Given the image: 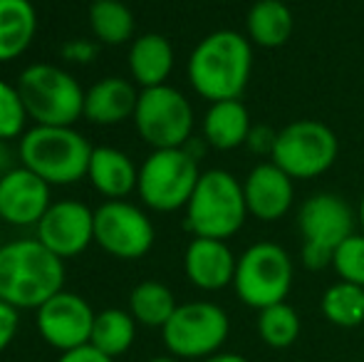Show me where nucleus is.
<instances>
[{"label":"nucleus","instance_id":"nucleus-1","mask_svg":"<svg viewBox=\"0 0 364 362\" xmlns=\"http://www.w3.org/2000/svg\"><path fill=\"white\" fill-rule=\"evenodd\" d=\"M188 82L208 102L240 100L253 75V43L238 30L208 33L188 58Z\"/></svg>","mask_w":364,"mask_h":362},{"label":"nucleus","instance_id":"nucleus-2","mask_svg":"<svg viewBox=\"0 0 364 362\" xmlns=\"http://www.w3.org/2000/svg\"><path fill=\"white\" fill-rule=\"evenodd\" d=\"M65 285V263L38 238L0 246V300L18 310H38Z\"/></svg>","mask_w":364,"mask_h":362},{"label":"nucleus","instance_id":"nucleus-3","mask_svg":"<svg viewBox=\"0 0 364 362\" xmlns=\"http://www.w3.org/2000/svg\"><path fill=\"white\" fill-rule=\"evenodd\" d=\"M92 144L73 127L35 124L20 137L18 154L25 169L50 186H68L87 176Z\"/></svg>","mask_w":364,"mask_h":362},{"label":"nucleus","instance_id":"nucleus-4","mask_svg":"<svg viewBox=\"0 0 364 362\" xmlns=\"http://www.w3.org/2000/svg\"><path fill=\"white\" fill-rule=\"evenodd\" d=\"M248 218L243 181L225 169L201 171L196 188L186 203V228L198 238L228 241Z\"/></svg>","mask_w":364,"mask_h":362},{"label":"nucleus","instance_id":"nucleus-5","mask_svg":"<svg viewBox=\"0 0 364 362\" xmlns=\"http://www.w3.org/2000/svg\"><path fill=\"white\" fill-rule=\"evenodd\" d=\"M18 92L28 117L43 127H73L85 117V92L80 82L50 63H35L20 73Z\"/></svg>","mask_w":364,"mask_h":362},{"label":"nucleus","instance_id":"nucleus-6","mask_svg":"<svg viewBox=\"0 0 364 362\" xmlns=\"http://www.w3.org/2000/svg\"><path fill=\"white\" fill-rule=\"evenodd\" d=\"M297 228L302 236V263L310 271L332 266L337 246L357 231V213L332 191H320L305 198L297 211Z\"/></svg>","mask_w":364,"mask_h":362},{"label":"nucleus","instance_id":"nucleus-7","mask_svg":"<svg viewBox=\"0 0 364 362\" xmlns=\"http://www.w3.org/2000/svg\"><path fill=\"white\" fill-rule=\"evenodd\" d=\"M295 266L290 253L275 241H258L238 256L233 290L240 303L253 310L285 303L290 295Z\"/></svg>","mask_w":364,"mask_h":362},{"label":"nucleus","instance_id":"nucleus-8","mask_svg":"<svg viewBox=\"0 0 364 362\" xmlns=\"http://www.w3.org/2000/svg\"><path fill=\"white\" fill-rule=\"evenodd\" d=\"M198 179H201L198 159L186 147L154 149L139 166L136 191L151 211L168 213L186 208Z\"/></svg>","mask_w":364,"mask_h":362},{"label":"nucleus","instance_id":"nucleus-9","mask_svg":"<svg viewBox=\"0 0 364 362\" xmlns=\"http://www.w3.org/2000/svg\"><path fill=\"white\" fill-rule=\"evenodd\" d=\"M230 333V320L220 305L208 300H191L173 310L161 328L168 355L178 360H206L220 353Z\"/></svg>","mask_w":364,"mask_h":362},{"label":"nucleus","instance_id":"nucleus-10","mask_svg":"<svg viewBox=\"0 0 364 362\" xmlns=\"http://www.w3.org/2000/svg\"><path fill=\"white\" fill-rule=\"evenodd\" d=\"M340 156V139L327 124L317 119H295L278 129L270 161L295 181H310L335 166Z\"/></svg>","mask_w":364,"mask_h":362},{"label":"nucleus","instance_id":"nucleus-11","mask_svg":"<svg viewBox=\"0 0 364 362\" xmlns=\"http://www.w3.org/2000/svg\"><path fill=\"white\" fill-rule=\"evenodd\" d=\"M139 137L154 149H178L191 142L193 110L191 102L171 85H159L139 92L134 110Z\"/></svg>","mask_w":364,"mask_h":362},{"label":"nucleus","instance_id":"nucleus-12","mask_svg":"<svg viewBox=\"0 0 364 362\" xmlns=\"http://www.w3.org/2000/svg\"><path fill=\"white\" fill-rule=\"evenodd\" d=\"M154 238L156 231L151 218L124 198H112L95 211L97 246L119 261L144 258L151 251Z\"/></svg>","mask_w":364,"mask_h":362},{"label":"nucleus","instance_id":"nucleus-13","mask_svg":"<svg viewBox=\"0 0 364 362\" xmlns=\"http://www.w3.org/2000/svg\"><path fill=\"white\" fill-rule=\"evenodd\" d=\"M95 318V310L82 295L60 290L38 308V330L45 343L60 353H68L90 345Z\"/></svg>","mask_w":364,"mask_h":362},{"label":"nucleus","instance_id":"nucleus-14","mask_svg":"<svg viewBox=\"0 0 364 362\" xmlns=\"http://www.w3.org/2000/svg\"><path fill=\"white\" fill-rule=\"evenodd\" d=\"M38 241L65 258H75L95 241V211L82 201H55L38 223Z\"/></svg>","mask_w":364,"mask_h":362},{"label":"nucleus","instance_id":"nucleus-15","mask_svg":"<svg viewBox=\"0 0 364 362\" xmlns=\"http://www.w3.org/2000/svg\"><path fill=\"white\" fill-rule=\"evenodd\" d=\"M50 203V183L25 166L0 176V218L10 226H38Z\"/></svg>","mask_w":364,"mask_h":362},{"label":"nucleus","instance_id":"nucleus-16","mask_svg":"<svg viewBox=\"0 0 364 362\" xmlns=\"http://www.w3.org/2000/svg\"><path fill=\"white\" fill-rule=\"evenodd\" d=\"M248 216L263 223H275L292 208L295 201V179L285 174L275 161H260L248 171L243 181Z\"/></svg>","mask_w":364,"mask_h":362},{"label":"nucleus","instance_id":"nucleus-17","mask_svg":"<svg viewBox=\"0 0 364 362\" xmlns=\"http://www.w3.org/2000/svg\"><path fill=\"white\" fill-rule=\"evenodd\" d=\"M235 263H238V256H233L228 243L218 241V238L193 236L183 253L186 278L198 290H208V293L233 285Z\"/></svg>","mask_w":364,"mask_h":362},{"label":"nucleus","instance_id":"nucleus-18","mask_svg":"<svg viewBox=\"0 0 364 362\" xmlns=\"http://www.w3.org/2000/svg\"><path fill=\"white\" fill-rule=\"evenodd\" d=\"M139 92L124 78H105L85 92V117L92 124H122L134 117Z\"/></svg>","mask_w":364,"mask_h":362},{"label":"nucleus","instance_id":"nucleus-19","mask_svg":"<svg viewBox=\"0 0 364 362\" xmlns=\"http://www.w3.org/2000/svg\"><path fill=\"white\" fill-rule=\"evenodd\" d=\"M250 129H253V122L243 100L211 102L203 117V142L218 151H233L238 147H245Z\"/></svg>","mask_w":364,"mask_h":362},{"label":"nucleus","instance_id":"nucleus-20","mask_svg":"<svg viewBox=\"0 0 364 362\" xmlns=\"http://www.w3.org/2000/svg\"><path fill=\"white\" fill-rule=\"evenodd\" d=\"M87 179L112 201V198H124L134 191L139 183V169L124 151L114 149V147H97L92 151Z\"/></svg>","mask_w":364,"mask_h":362},{"label":"nucleus","instance_id":"nucleus-21","mask_svg":"<svg viewBox=\"0 0 364 362\" xmlns=\"http://www.w3.org/2000/svg\"><path fill=\"white\" fill-rule=\"evenodd\" d=\"M295 18L283 0H255L245 15V38L265 50L283 48L292 38Z\"/></svg>","mask_w":364,"mask_h":362},{"label":"nucleus","instance_id":"nucleus-22","mask_svg":"<svg viewBox=\"0 0 364 362\" xmlns=\"http://www.w3.org/2000/svg\"><path fill=\"white\" fill-rule=\"evenodd\" d=\"M173 70V48L168 38L159 33H146L132 43L129 48V73L141 87L166 85Z\"/></svg>","mask_w":364,"mask_h":362},{"label":"nucleus","instance_id":"nucleus-23","mask_svg":"<svg viewBox=\"0 0 364 362\" xmlns=\"http://www.w3.org/2000/svg\"><path fill=\"white\" fill-rule=\"evenodd\" d=\"M38 33V13L30 0H0V63L20 58Z\"/></svg>","mask_w":364,"mask_h":362},{"label":"nucleus","instance_id":"nucleus-24","mask_svg":"<svg viewBox=\"0 0 364 362\" xmlns=\"http://www.w3.org/2000/svg\"><path fill=\"white\" fill-rule=\"evenodd\" d=\"M134 338L136 320L132 318V313L119 308H107L97 313L90 345H95L100 353L109 355V358H119L134 345Z\"/></svg>","mask_w":364,"mask_h":362},{"label":"nucleus","instance_id":"nucleus-25","mask_svg":"<svg viewBox=\"0 0 364 362\" xmlns=\"http://www.w3.org/2000/svg\"><path fill=\"white\" fill-rule=\"evenodd\" d=\"M178 308L171 288L159 280H144L129 295V313L139 325L146 328H164L173 310Z\"/></svg>","mask_w":364,"mask_h":362},{"label":"nucleus","instance_id":"nucleus-26","mask_svg":"<svg viewBox=\"0 0 364 362\" xmlns=\"http://www.w3.org/2000/svg\"><path fill=\"white\" fill-rule=\"evenodd\" d=\"M90 28L105 45H124L134 35V13L124 0H105L90 5Z\"/></svg>","mask_w":364,"mask_h":362},{"label":"nucleus","instance_id":"nucleus-27","mask_svg":"<svg viewBox=\"0 0 364 362\" xmlns=\"http://www.w3.org/2000/svg\"><path fill=\"white\" fill-rule=\"evenodd\" d=\"M320 310L337 328H357L364 323V288L347 280H337L322 293Z\"/></svg>","mask_w":364,"mask_h":362},{"label":"nucleus","instance_id":"nucleus-28","mask_svg":"<svg viewBox=\"0 0 364 362\" xmlns=\"http://www.w3.org/2000/svg\"><path fill=\"white\" fill-rule=\"evenodd\" d=\"M255 325H258L260 340L273 350H288L290 345L297 343L302 330L300 315L288 300L258 310V323Z\"/></svg>","mask_w":364,"mask_h":362},{"label":"nucleus","instance_id":"nucleus-29","mask_svg":"<svg viewBox=\"0 0 364 362\" xmlns=\"http://www.w3.org/2000/svg\"><path fill=\"white\" fill-rule=\"evenodd\" d=\"M330 268L340 275V280H347V283H355L364 288V233L362 231H355L350 238H345L337 246Z\"/></svg>","mask_w":364,"mask_h":362},{"label":"nucleus","instance_id":"nucleus-30","mask_svg":"<svg viewBox=\"0 0 364 362\" xmlns=\"http://www.w3.org/2000/svg\"><path fill=\"white\" fill-rule=\"evenodd\" d=\"M25 122H28V110H25L18 87L0 80V142L23 134Z\"/></svg>","mask_w":364,"mask_h":362},{"label":"nucleus","instance_id":"nucleus-31","mask_svg":"<svg viewBox=\"0 0 364 362\" xmlns=\"http://www.w3.org/2000/svg\"><path fill=\"white\" fill-rule=\"evenodd\" d=\"M275 139H278V132L270 129V127H253L248 134V147L253 154H260V156H273V149H275Z\"/></svg>","mask_w":364,"mask_h":362},{"label":"nucleus","instance_id":"nucleus-32","mask_svg":"<svg viewBox=\"0 0 364 362\" xmlns=\"http://www.w3.org/2000/svg\"><path fill=\"white\" fill-rule=\"evenodd\" d=\"M18 325H20L18 308H13L10 303H3V300H0V353L15 340Z\"/></svg>","mask_w":364,"mask_h":362},{"label":"nucleus","instance_id":"nucleus-33","mask_svg":"<svg viewBox=\"0 0 364 362\" xmlns=\"http://www.w3.org/2000/svg\"><path fill=\"white\" fill-rule=\"evenodd\" d=\"M58 362H114V358L100 353L95 345H82V348H75V350L63 353V358H60Z\"/></svg>","mask_w":364,"mask_h":362},{"label":"nucleus","instance_id":"nucleus-34","mask_svg":"<svg viewBox=\"0 0 364 362\" xmlns=\"http://www.w3.org/2000/svg\"><path fill=\"white\" fill-rule=\"evenodd\" d=\"M95 45L85 43V40H80V43H70L65 45V58L68 60H75V63H90L92 58H95Z\"/></svg>","mask_w":364,"mask_h":362},{"label":"nucleus","instance_id":"nucleus-35","mask_svg":"<svg viewBox=\"0 0 364 362\" xmlns=\"http://www.w3.org/2000/svg\"><path fill=\"white\" fill-rule=\"evenodd\" d=\"M198 362H250V360H245L243 355H238V353H216V355H211V358L198 360Z\"/></svg>","mask_w":364,"mask_h":362},{"label":"nucleus","instance_id":"nucleus-36","mask_svg":"<svg viewBox=\"0 0 364 362\" xmlns=\"http://www.w3.org/2000/svg\"><path fill=\"white\" fill-rule=\"evenodd\" d=\"M149 362H181V360L173 358V355H159V358H151Z\"/></svg>","mask_w":364,"mask_h":362},{"label":"nucleus","instance_id":"nucleus-37","mask_svg":"<svg viewBox=\"0 0 364 362\" xmlns=\"http://www.w3.org/2000/svg\"><path fill=\"white\" fill-rule=\"evenodd\" d=\"M357 221H360L362 233H364V193H362V201H360V211H357Z\"/></svg>","mask_w":364,"mask_h":362},{"label":"nucleus","instance_id":"nucleus-38","mask_svg":"<svg viewBox=\"0 0 364 362\" xmlns=\"http://www.w3.org/2000/svg\"><path fill=\"white\" fill-rule=\"evenodd\" d=\"M90 3H105V0H90Z\"/></svg>","mask_w":364,"mask_h":362},{"label":"nucleus","instance_id":"nucleus-39","mask_svg":"<svg viewBox=\"0 0 364 362\" xmlns=\"http://www.w3.org/2000/svg\"><path fill=\"white\" fill-rule=\"evenodd\" d=\"M283 3H288V0H283Z\"/></svg>","mask_w":364,"mask_h":362}]
</instances>
